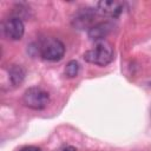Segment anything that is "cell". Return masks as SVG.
I'll return each mask as SVG.
<instances>
[{
    "instance_id": "obj_1",
    "label": "cell",
    "mask_w": 151,
    "mask_h": 151,
    "mask_svg": "<svg viewBox=\"0 0 151 151\" xmlns=\"http://www.w3.org/2000/svg\"><path fill=\"white\" fill-rule=\"evenodd\" d=\"M84 60L98 66H106L114 59V51L110 42L106 40L98 41L93 48L86 51L83 55Z\"/></svg>"
},
{
    "instance_id": "obj_2",
    "label": "cell",
    "mask_w": 151,
    "mask_h": 151,
    "mask_svg": "<svg viewBox=\"0 0 151 151\" xmlns=\"http://www.w3.org/2000/svg\"><path fill=\"white\" fill-rule=\"evenodd\" d=\"M39 53L40 55L48 61H58L65 54V46L64 44L53 37L45 38L39 44Z\"/></svg>"
},
{
    "instance_id": "obj_3",
    "label": "cell",
    "mask_w": 151,
    "mask_h": 151,
    "mask_svg": "<svg viewBox=\"0 0 151 151\" xmlns=\"http://www.w3.org/2000/svg\"><path fill=\"white\" fill-rule=\"evenodd\" d=\"M22 103L32 110H44L50 103L48 93L37 86L28 87L22 94Z\"/></svg>"
},
{
    "instance_id": "obj_4",
    "label": "cell",
    "mask_w": 151,
    "mask_h": 151,
    "mask_svg": "<svg viewBox=\"0 0 151 151\" xmlns=\"http://www.w3.org/2000/svg\"><path fill=\"white\" fill-rule=\"evenodd\" d=\"M97 9L90 8V7H84L79 8L73 18H72V26L77 29H85V28H91L94 25V19L97 17Z\"/></svg>"
},
{
    "instance_id": "obj_5",
    "label": "cell",
    "mask_w": 151,
    "mask_h": 151,
    "mask_svg": "<svg viewBox=\"0 0 151 151\" xmlns=\"http://www.w3.org/2000/svg\"><path fill=\"white\" fill-rule=\"evenodd\" d=\"M2 32L9 40H20L25 33V25L18 17H9L2 24Z\"/></svg>"
},
{
    "instance_id": "obj_6",
    "label": "cell",
    "mask_w": 151,
    "mask_h": 151,
    "mask_svg": "<svg viewBox=\"0 0 151 151\" xmlns=\"http://www.w3.org/2000/svg\"><path fill=\"white\" fill-rule=\"evenodd\" d=\"M124 4L117 0H101L97 4V12L107 18H117L123 12Z\"/></svg>"
},
{
    "instance_id": "obj_7",
    "label": "cell",
    "mask_w": 151,
    "mask_h": 151,
    "mask_svg": "<svg viewBox=\"0 0 151 151\" xmlns=\"http://www.w3.org/2000/svg\"><path fill=\"white\" fill-rule=\"evenodd\" d=\"M113 29V24L110 21H101L94 24L90 29H88V38L96 42L103 41Z\"/></svg>"
},
{
    "instance_id": "obj_8",
    "label": "cell",
    "mask_w": 151,
    "mask_h": 151,
    "mask_svg": "<svg viewBox=\"0 0 151 151\" xmlns=\"http://www.w3.org/2000/svg\"><path fill=\"white\" fill-rule=\"evenodd\" d=\"M26 76V71L21 65H11L8 68V77L12 86H19Z\"/></svg>"
},
{
    "instance_id": "obj_9",
    "label": "cell",
    "mask_w": 151,
    "mask_h": 151,
    "mask_svg": "<svg viewBox=\"0 0 151 151\" xmlns=\"http://www.w3.org/2000/svg\"><path fill=\"white\" fill-rule=\"evenodd\" d=\"M79 72V64L76 60H71L67 63L66 67H65V76L68 78H74L78 76Z\"/></svg>"
},
{
    "instance_id": "obj_10",
    "label": "cell",
    "mask_w": 151,
    "mask_h": 151,
    "mask_svg": "<svg viewBox=\"0 0 151 151\" xmlns=\"http://www.w3.org/2000/svg\"><path fill=\"white\" fill-rule=\"evenodd\" d=\"M19 151H41V149L38 147V146H32V145H29V146H25V147L20 149Z\"/></svg>"
},
{
    "instance_id": "obj_11",
    "label": "cell",
    "mask_w": 151,
    "mask_h": 151,
    "mask_svg": "<svg viewBox=\"0 0 151 151\" xmlns=\"http://www.w3.org/2000/svg\"><path fill=\"white\" fill-rule=\"evenodd\" d=\"M59 151H77V150H76V147H73V146H65V147L60 149Z\"/></svg>"
}]
</instances>
